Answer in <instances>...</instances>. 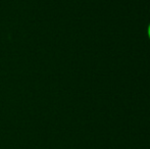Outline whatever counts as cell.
Here are the masks:
<instances>
[{
    "label": "cell",
    "mask_w": 150,
    "mask_h": 149,
    "mask_svg": "<svg viewBox=\"0 0 150 149\" xmlns=\"http://www.w3.org/2000/svg\"><path fill=\"white\" fill-rule=\"evenodd\" d=\"M147 34H148V37H149V39H150V24H149V26H148V29H147Z\"/></svg>",
    "instance_id": "cell-1"
}]
</instances>
